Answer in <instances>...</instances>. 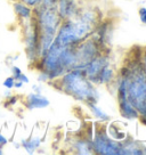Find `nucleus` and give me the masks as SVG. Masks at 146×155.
<instances>
[{
	"label": "nucleus",
	"instance_id": "nucleus-20",
	"mask_svg": "<svg viewBox=\"0 0 146 155\" xmlns=\"http://www.w3.org/2000/svg\"><path fill=\"white\" fill-rule=\"evenodd\" d=\"M9 70H10V73H12V75L14 77V79L17 77L18 74H21V73L23 72V71L21 70L20 66H17V65H15V64H12V65H10Z\"/></svg>",
	"mask_w": 146,
	"mask_h": 155
},
{
	"label": "nucleus",
	"instance_id": "nucleus-14",
	"mask_svg": "<svg viewBox=\"0 0 146 155\" xmlns=\"http://www.w3.org/2000/svg\"><path fill=\"white\" fill-rule=\"evenodd\" d=\"M115 77V73H114V68L110 65H107L103 68L102 71L99 72V74L97 75V78L94 80V84L95 86H101V84H107L112 81Z\"/></svg>",
	"mask_w": 146,
	"mask_h": 155
},
{
	"label": "nucleus",
	"instance_id": "nucleus-21",
	"mask_svg": "<svg viewBox=\"0 0 146 155\" xmlns=\"http://www.w3.org/2000/svg\"><path fill=\"white\" fill-rule=\"evenodd\" d=\"M138 15H139V19L143 24H146V7H141L138 10Z\"/></svg>",
	"mask_w": 146,
	"mask_h": 155
},
{
	"label": "nucleus",
	"instance_id": "nucleus-9",
	"mask_svg": "<svg viewBox=\"0 0 146 155\" xmlns=\"http://www.w3.org/2000/svg\"><path fill=\"white\" fill-rule=\"evenodd\" d=\"M22 104L28 111H34L47 108L50 105V101L40 92L31 91L26 94L24 98H22Z\"/></svg>",
	"mask_w": 146,
	"mask_h": 155
},
{
	"label": "nucleus",
	"instance_id": "nucleus-17",
	"mask_svg": "<svg viewBox=\"0 0 146 155\" xmlns=\"http://www.w3.org/2000/svg\"><path fill=\"white\" fill-rule=\"evenodd\" d=\"M20 103V97L16 94H8L5 96V101H4V106L5 107H14Z\"/></svg>",
	"mask_w": 146,
	"mask_h": 155
},
{
	"label": "nucleus",
	"instance_id": "nucleus-4",
	"mask_svg": "<svg viewBox=\"0 0 146 155\" xmlns=\"http://www.w3.org/2000/svg\"><path fill=\"white\" fill-rule=\"evenodd\" d=\"M127 98L138 114L146 116V71L144 66L130 68L126 77Z\"/></svg>",
	"mask_w": 146,
	"mask_h": 155
},
{
	"label": "nucleus",
	"instance_id": "nucleus-13",
	"mask_svg": "<svg viewBox=\"0 0 146 155\" xmlns=\"http://www.w3.org/2000/svg\"><path fill=\"white\" fill-rule=\"evenodd\" d=\"M119 103V110L121 115L127 119V120H136L139 117V114L135 107L131 105V103L128 101V98L126 99H120L118 101Z\"/></svg>",
	"mask_w": 146,
	"mask_h": 155
},
{
	"label": "nucleus",
	"instance_id": "nucleus-28",
	"mask_svg": "<svg viewBox=\"0 0 146 155\" xmlns=\"http://www.w3.org/2000/svg\"><path fill=\"white\" fill-rule=\"evenodd\" d=\"M143 66H144V68H145V71H146V51L144 53V55H143Z\"/></svg>",
	"mask_w": 146,
	"mask_h": 155
},
{
	"label": "nucleus",
	"instance_id": "nucleus-7",
	"mask_svg": "<svg viewBox=\"0 0 146 155\" xmlns=\"http://www.w3.org/2000/svg\"><path fill=\"white\" fill-rule=\"evenodd\" d=\"M102 53V49L98 44L91 37L86 39L75 46V55H77V68L82 70L94 57Z\"/></svg>",
	"mask_w": 146,
	"mask_h": 155
},
{
	"label": "nucleus",
	"instance_id": "nucleus-16",
	"mask_svg": "<svg viewBox=\"0 0 146 155\" xmlns=\"http://www.w3.org/2000/svg\"><path fill=\"white\" fill-rule=\"evenodd\" d=\"M87 106L89 107L91 114L97 119L98 121H101V123H105V122L110 121V115L98 106L97 103H87Z\"/></svg>",
	"mask_w": 146,
	"mask_h": 155
},
{
	"label": "nucleus",
	"instance_id": "nucleus-25",
	"mask_svg": "<svg viewBox=\"0 0 146 155\" xmlns=\"http://www.w3.org/2000/svg\"><path fill=\"white\" fill-rule=\"evenodd\" d=\"M21 1H23L24 4L29 5L30 7H32V8H34L35 6L39 5V1H40V0H21Z\"/></svg>",
	"mask_w": 146,
	"mask_h": 155
},
{
	"label": "nucleus",
	"instance_id": "nucleus-24",
	"mask_svg": "<svg viewBox=\"0 0 146 155\" xmlns=\"http://www.w3.org/2000/svg\"><path fill=\"white\" fill-rule=\"evenodd\" d=\"M32 91L42 94V91H44V86H42V83L39 82V83H35V84H32Z\"/></svg>",
	"mask_w": 146,
	"mask_h": 155
},
{
	"label": "nucleus",
	"instance_id": "nucleus-23",
	"mask_svg": "<svg viewBox=\"0 0 146 155\" xmlns=\"http://www.w3.org/2000/svg\"><path fill=\"white\" fill-rule=\"evenodd\" d=\"M9 139H8V137H6L5 135H2L1 132H0V148H5L6 146L9 144Z\"/></svg>",
	"mask_w": 146,
	"mask_h": 155
},
{
	"label": "nucleus",
	"instance_id": "nucleus-19",
	"mask_svg": "<svg viewBox=\"0 0 146 155\" xmlns=\"http://www.w3.org/2000/svg\"><path fill=\"white\" fill-rule=\"evenodd\" d=\"M57 0H40L39 6L46 7V8H56Z\"/></svg>",
	"mask_w": 146,
	"mask_h": 155
},
{
	"label": "nucleus",
	"instance_id": "nucleus-6",
	"mask_svg": "<svg viewBox=\"0 0 146 155\" xmlns=\"http://www.w3.org/2000/svg\"><path fill=\"white\" fill-rule=\"evenodd\" d=\"M94 153L102 155H120V141L113 140L106 134L104 128L97 130L91 139Z\"/></svg>",
	"mask_w": 146,
	"mask_h": 155
},
{
	"label": "nucleus",
	"instance_id": "nucleus-12",
	"mask_svg": "<svg viewBox=\"0 0 146 155\" xmlns=\"http://www.w3.org/2000/svg\"><path fill=\"white\" fill-rule=\"evenodd\" d=\"M20 143L22 150H24L28 154H34L40 148V146L42 144V139L39 136H30L28 138L22 139Z\"/></svg>",
	"mask_w": 146,
	"mask_h": 155
},
{
	"label": "nucleus",
	"instance_id": "nucleus-30",
	"mask_svg": "<svg viewBox=\"0 0 146 155\" xmlns=\"http://www.w3.org/2000/svg\"><path fill=\"white\" fill-rule=\"evenodd\" d=\"M126 1H128V0H126Z\"/></svg>",
	"mask_w": 146,
	"mask_h": 155
},
{
	"label": "nucleus",
	"instance_id": "nucleus-10",
	"mask_svg": "<svg viewBox=\"0 0 146 155\" xmlns=\"http://www.w3.org/2000/svg\"><path fill=\"white\" fill-rule=\"evenodd\" d=\"M56 9L62 21L74 18L79 13L78 1L77 0H57Z\"/></svg>",
	"mask_w": 146,
	"mask_h": 155
},
{
	"label": "nucleus",
	"instance_id": "nucleus-8",
	"mask_svg": "<svg viewBox=\"0 0 146 155\" xmlns=\"http://www.w3.org/2000/svg\"><path fill=\"white\" fill-rule=\"evenodd\" d=\"M111 64V61H110V57L105 55V54L101 53L99 55H97L96 57H94L89 63L82 68L85 75L94 82V80L97 78V75L99 74V72L102 71L103 68L110 65Z\"/></svg>",
	"mask_w": 146,
	"mask_h": 155
},
{
	"label": "nucleus",
	"instance_id": "nucleus-26",
	"mask_svg": "<svg viewBox=\"0 0 146 155\" xmlns=\"http://www.w3.org/2000/svg\"><path fill=\"white\" fill-rule=\"evenodd\" d=\"M25 84L22 81H18V80H15V84H14V89H22Z\"/></svg>",
	"mask_w": 146,
	"mask_h": 155
},
{
	"label": "nucleus",
	"instance_id": "nucleus-15",
	"mask_svg": "<svg viewBox=\"0 0 146 155\" xmlns=\"http://www.w3.org/2000/svg\"><path fill=\"white\" fill-rule=\"evenodd\" d=\"M72 148L74 150V152H75L77 154L88 155V154L94 153L93 144H91V140H90V139H83V138L77 139V140L73 141Z\"/></svg>",
	"mask_w": 146,
	"mask_h": 155
},
{
	"label": "nucleus",
	"instance_id": "nucleus-5",
	"mask_svg": "<svg viewBox=\"0 0 146 155\" xmlns=\"http://www.w3.org/2000/svg\"><path fill=\"white\" fill-rule=\"evenodd\" d=\"M22 41L24 45V51L31 66L39 59V31L34 19L21 23Z\"/></svg>",
	"mask_w": 146,
	"mask_h": 155
},
{
	"label": "nucleus",
	"instance_id": "nucleus-18",
	"mask_svg": "<svg viewBox=\"0 0 146 155\" xmlns=\"http://www.w3.org/2000/svg\"><path fill=\"white\" fill-rule=\"evenodd\" d=\"M14 84H15V79L13 75L5 78V80L2 81V87L5 88L6 90H13L14 89Z\"/></svg>",
	"mask_w": 146,
	"mask_h": 155
},
{
	"label": "nucleus",
	"instance_id": "nucleus-1",
	"mask_svg": "<svg viewBox=\"0 0 146 155\" xmlns=\"http://www.w3.org/2000/svg\"><path fill=\"white\" fill-rule=\"evenodd\" d=\"M97 21V15L93 10H79L74 18L62 21L54 42L63 47L77 46L91 37L95 26L98 23Z\"/></svg>",
	"mask_w": 146,
	"mask_h": 155
},
{
	"label": "nucleus",
	"instance_id": "nucleus-29",
	"mask_svg": "<svg viewBox=\"0 0 146 155\" xmlns=\"http://www.w3.org/2000/svg\"><path fill=\"white\" fill-rule=\"evenodd\" d=\"M4 154V148H0V155Z\"/></svg>",
	"mask_w": 146,
	"mask_h": 155
},
{
	"label": "nucleus",
	"instance_id": "nucleus-11",
	"mask_svg": "<svg viewBox=\"0 0 146 155\" xmlns=\"http://www.w3.org/2000/svg\"><path fill=\"white\" fill-rule=\"evenodd\" d=\"M12 7H13L14 15L16 16L17 21L20 22V24L33 18V8L24 4L23 1L15 0L12 2Z\"/></svg>",
	"mask_w": 146,
	"mask_h": 155
},
{
	"label": "nucleus",
	"instance_id": "nucleus-27",
	"mask_svg": "<svg viewBox=\"0 0 146 155\" xmlns=\"http://www.w3.org/2000/svg\"><path fill=\"white\" fill-rule=\"evenodd\" d=\"M13 146H14L15 150H22V148H21V143H20V141H13Z\"/></svg>",
	"mask_w": 146,
	"mask_h": 155
},
{
	"label": "nucleus",
	"instance_id": "nucleus-22",
	"mask_svg": "<svg viewBox=\"0 0 146 155\" xmlns=\"http://www.w3.org/2000/svg\"><path fill=\"white\" fill-rule=\"evenodd\" d=\"M15 80H18V81H22V82L24 83V84H28V83H30V79L29 77L25 74V73H21V74H18L17 77L15 78Z\"/></svg>",
	"mask_w": 146,
	"mask_h": 155
},
{
	"label": "nucleus",
	"instance_id": "nucleus-2",
	"mask_svg": "<svg viewBox=\"0 0 146 155\" xmlns=\"http://www.w3.org/2000/svg\"><path fill=\"white\" fill-rule=\"evenodd\" d=\"M54 88L73 97L80 102L97 103L101 94L96 86L88 79L81 68H73L65 72L61 78L50 82Z\"/></svg>",
	"mask_w": 146,
	"mask_h": 155
},
{
	"label": "nucleus",
	"instance_id": "nucleus-3",
	"mask_svg": "<svg viewBox=\"0 0 146 155\" xmlns=\"http://www.w3.org/2000/svg\"><path fill=\"white\" fill-rule=\"evenodd\" d=\"M33 19L39 31V56L41 57L53 45L62 18L56 8H46L38 5L33 8Z\"/></svg>",
	"mask_w": 146,
	"mask_h": 155
}]
</instances>
